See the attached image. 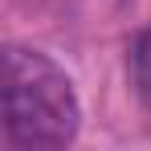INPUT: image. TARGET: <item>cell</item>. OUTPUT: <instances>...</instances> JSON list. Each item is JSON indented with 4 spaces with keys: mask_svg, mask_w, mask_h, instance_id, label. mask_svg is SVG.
I'll return each instance as SVG.
<instances>
[{
    "mask_svg": "<svg viewBox=\"0 0 151 151\" xmlns=\"http://www.w3.org/2000/svg\"><path fill=\"white\" fill-rule=\"evenodd\" d=\"M131 82H135V94L139 102L151 110V25L135 37L131 45Z\"/></svg>",
    "mask_w": 151,
    "mask_h": 151,
    "instance_id": "obj_2",
    "label": "cell"
},
{
    "mask_svg": "<svg viewBox=\"0 0 151 151\" xmlns=\"http://www.w3.org/2000/svg\"><path fill=\"white\" fill-rule=\"evenodd\" d=\"M0 102L4 151H57L82 131V102L70 74L33 45H4Z\"/></svg>",
    "mask_w": 151,
    "mask_h": 151,
    "instance_id": "obj_1",
    "label": "cell"
}]
</instances>
